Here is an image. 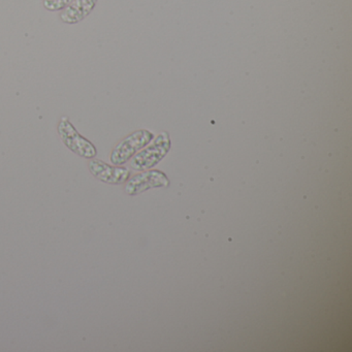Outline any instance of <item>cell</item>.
Instances as JSON below:
<instances>
[{
  "label": "cell",
  "mask_w": 352,
  "mask_h": 352,
  "mask_svg": "<svg viewBox=\"0 0 352 352\" xmlns=\"http://www.w3.org/2000/svg\"><path fill=\"white\" fill-rule=\"evenodd\" d=\"M74 0H44L45 9L50 12L63 11Z\"/></svg>",
  "instance_id": "cell-7"
},
{
  "label": "cell",
  "mask_w": 352,
  "mask_h": 352,
  "mask_svg": "<svg viewBox=\"0 0 352 352\" xmlns=\"http://www.w3.org/2000/svg\"><path fill=\"white\" fill-rule=\"evenodd\" d=\"M153 133L149 131H138L123 139L111 153V162L114 166H123L131 160L140 150L153 140Z\"/></svg>",
  "instance_id": "cell-2"
},
{
  "label": "cell",
  "mask_w": 352,
  "mask_h": 352,
  "mask_svg": "<svg viewBox=\"0 0 352 352\" xmlns=\"http://www.w3.org/2000/svg\"><path fill=\"white\" fill-rule=\"evenodd\" d=\"M125 185V192L129 195H137L144 191L157 187H168L170 184L168 177L160 170H150L135 175L129 179Z\"/></svg>",
  "instance_id": "cell-5"
},
{
  "label": "cell",
  "mask_w": 352,
  "mask_h": 352,
  "mask_svg": "<svg viewBox=\"0 0 352 352\" xmlns=\"http://www.w3.org/2000/svg\"><path fill=\"white\" fill-rule=\"evenodd\" d=\"M98 0H74L63 10L60 19L67 24H77L90 15L96 8Z\"/></svg>",
  "instance_id": "cell-6"
},
{
  "label": "cell",
  "mask_w": 352,
  "mask_h": 352,
  "mask_svg": "<svg viewBox=\"0 0 352 352\" xmlns=\"http://www.w3.org/2000/svg\"><path fill=\"white\" fill-rule=\"evenodd\" d=\"M88 168L94 178L106 184H123L131 178V170L129 168L121 166H110L96 157L89 160Z\"/></svg>",
  "instance_id": "cell-4"
},
{
  "label": "cell",
  "mask_w": 352,
  "mask_h": 352,
  "mask_svg": "<svg viewBox=\"0 0 352 352\" xmlns=\"http://www.w3.org/2000/svg\"><path fill=\"white\" fill-rule=\"evenodd\" d=\"M170 139L168 133H162L153 145L133 156L131 166L135 170H146L155 166L170 151Z\"/></svg>",
  "instance_id": "cell-3"
},
{
  "label": "cell",
  "mask_w": 352,
  "mask_h": 352,
  "mask_svg": "<svg viewBox=\"0 0 352 352\" xmlns=\"http://www.w3.org/2000/svg\"><path fill=\"white\" fill-rule=\"evenodd\" d=\"M57 131L63 145L80 157L92 160L98 155L96 146L89 140L80 135L79 131L69 121V117H61L57 126Z\"/></svg>",
  "instance_id": "cell-1"
}]
</instances>
